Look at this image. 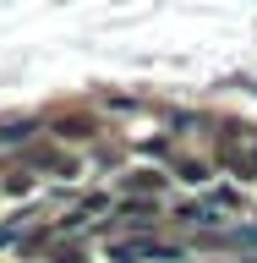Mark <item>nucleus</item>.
Instances as JSON below:
<instances>
[{
	"label": "nucleus",
	"mask_w": 257,
	"mask_h": 263,
	"mask_svg": "<svg viewBox=\"0 0 257 263\" xmlns=\"http://www.w3.org/2000/svg\"><path fill=\"white\" fill-rule=\"evenodd\" d=\"M219 159H225V170H235V176H257V132L252 126H230Z\"/></svg>",
	"instance_id": "obj_1"
},
{
	"label": "nucleus",
	"mask_w": 257,
	"mask_h": 263,
	"mask_svg": "<svg viewBox=\"0 0 257 263\" xmlns=\"http://www.w3.org/2000/svg\"><path fill=\"white\" fill-rule=\"evenodd\" d=\"M110 258H115V263H137V258H175V247H164V241H121V247H110Z\"/></svg>",
	"instance_id": "obj_2"
},
{
	"label": "nucleus",
	"mask_w": 257,
	"mask_h": 263,
	"mask_svg": "<svg viewBox=\"0 0 257 263\" xmlns=\"http://www.w3.org/2000/svg\"><path fill=\"white\" fill-rule=\"evenodd\" d=\"M121 214H126V225H153V219H148V214H159V197H131V203H121Z\"/></svg>",
	"instance_id": "obj_3"
},
{
	"label": "nucleus",
	"mask_w": 257,
	"mask_h": 263,
	"mask_svg": "<svg viewBox=\"0 0 257 263\" xmlns=\"http://www.w3.org/2000/svg\"><path fill=\"white\" fill-rule=\"evenodd\" d=\"M126 186H131V192H153V197H159V186H164V176H153V170H137V176H131Z\"/></svg>",
	"instance_id": "obj_4"
},
{
	"label": "nucleus",
	"mask_w": 257,
	"mask_h": 263,
	"mask_svg": "<svg viewBox=\"0 0 257 263\" xmlns=\"http://www.w3.org/2000/svg\"><path fill=\"white\" fill-rule=\"evenodd\" d=\"M181 181H208V164L197 159V164H181Z\"/></svg>",
	"instance_id": "obj_5"
},
{
	"label": "nucleus",
	"mask_w": 257,
	"mask_h": 263,
	"mask_svg": "<svg viewBox=\"0 0 257 263\" xmlns=\"http://www.w3.org/2000/svg\"><path fill=\"white\" fill-rule=\"evenodd\" d=\"M61 137H88V121H61Z\"/></svg>",
	"instance_id": "obj_6"
}]
</instances>
